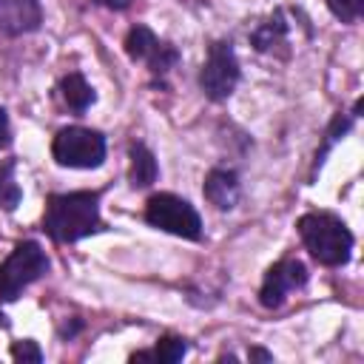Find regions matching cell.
Listing matches in <instances>:
<instances>
[{"label": "cell", "mask_w": 364, "mask_h": 364, "mask_svg": "<svg viewBox=\"0 0 364 364\" xmlns=\"http://www.w3.org/2000/svg\"><path fill=\"white\" fill-rule=\"evenodd\" d=\"M100 191H71V193H51L46 202L43 230L60 242L71 245L91 233L105 230L100 216Z\"/></svg>", "instance_id": "1"}, {"label": "cell", "mask_w": 364, "mask_h": 364, "mask_svg": "<svg viewBox=\"0 0 364 364\" xmlns=\"http://www.w3.org/2000/svg\"><path fill=\"white\" fill-rule=\"evenodd\" d=\"M299 236L307 253L324 267H341L350 262L353 253V233L350 228L330 210H310L299 219Z\"/></svg>", "instance_id": "2"}, {"label": "cell", "mask_w": 364, "mask_h": 364, "mask_svg": "<svg viewBox=\"0 0 364 364\" xmlns=\"http://www.w3.org/2000/svg\"><path fill=\"white\" fill-rule=\"evenodd\" d=\"M51 156L63 168H100L105 159V136L82 125L60 128L51 142Z\"/></svg>", "instance_id": "3"}, {"label": "cell", "mask_w": 364, "mask_h": 364, "mask_svg": "<svg viewBox=\"0 0 364 364\" xmlns=\"http://www.w3.org/2000/svg\"><path fill=\"white\" fill-rule=\"evenodd\" d=\"M46 273H48L46 250L34 239L20 242L9 253V259L0 264V299L3 301H14L31 282H37Z\"/></svg>", "instance_id": "4"}, {"label": "cell", "mask_w": 364, "mask_h": 364, "mask_svg": "<svg viewBox=\"0 0 364 364\" xmlns=\"http://www.w3.org/2000/svg\"><path fill=\"white\" fill-rule=\"evenodd\" d=\"M145 222L151 228H159L165 233H173L191 242L202 239V219L196 208L176 193H154L145 202Z\"/></svg>", "instance_id": "5"}, {"label": "cell", "mask_w": 364, "mask_h": 364, "mask_svg": "<svg viewBox=\"0 0 364 364\" xmlns=\"http://www.w3.org/2000/svg\"><path fill=\"white\" fill-rule=\"evenodd\" d=\"M239 82V60H236V51L230 43L225 40H216L210 43L208 48V60L199 71V88L205 91L208 100L213 102H222L233 94Z\"/></svg>", "instance_id": "6"}, {"label": "cell", "mask_w": 364, "mask_h": 364, "mask_svg": "<svg viewBox=\"0 0 364 364\" xmlns=\"http://www.w3.org/2000/svg\"><path fill=\"white\" fill-rule=\"evenodd\" d=\"M125 54H128L131 60L148 63V71H151L156 80H162V77L179 63L176 46L159 40V37H156L148 26H142V23H136V26L125 34Z\"/></svg>", "instance_id": "7"}, {"label": "cell", "mask_w": 364, "mask_h": 364, "mask_svg": "<svg viewBox=\"0 0 364 364\" xmlns=\"http://www.w3.org/2000/svg\"><path fill=\"white\" fill-rule=\"evenodd\" d=\"M307 279H310V273H307L304 262H299V259H282V262H276L264 273V282L259 287V304L267 307V310L282 307L284 299H287V293L304 287Z\"/></svg>", "instance_id": "8"}, {"label": "cell", "mask_w": 364, "mask_h": 364, "mask_svg": "<svg viewBox=\"0 0 364 364\" xmlns=\"http://www.w3.org/2000/svg\"><path fill=\"white\" fill-rule=\"evenodd\" d=\"M43 23L40 0H0V34L20 37L37 31Z\"/></svg>", "instance_id": "9"}, {"label": "cell", "mask_w": 364, "mask_h": 364, "mask_svg": "<svg viewBox=\"0 0 364 364\" xmlns=\"http://www.w3.org/2000/svg\"><path fill=\"white\" fill-rule=\"evenodd\" d=\"M202 193H205V199H208L210 205H216L219 210L236 208V202H239V176H236V171H230V168H213V171L205 176Z\"/></svg>", "instance_id": "10"}, {"label": "cell", "mask_w": 364, "mask_h": 364, "mask_svg": "<svg viewBox=\"0 0 364 364\" xmlns=\"http://www.w3.org/2000/svg\"><path fill=\"white\" fill-rule=\"evenodd\" d=\"M159 176V165L154 159V154L142 145V142H134L131 145V171H128V179H131V188H151Z\"/></svg>", "instance_id": "11"}, {"label": "cell", "mask_w": 364, "mask_h": 364, "mask_svg": "<svg viewBox=\"0 0 364 364\" xmlns=\"http://www.w3.org/2000/svg\"><path fill=\"white\" fill-rule=\"evenodd\" d=\"M287 37V23H284V11H273V17H267L264 23H259L250 31V43L256 51H270L276 46H282Z\"/></svg>", "instance_id": "12"}, {"label": "cell", "mask_w": 364, "mask_h": 364, "mask_svg": "<svg viewBox=\"0 0 364 364\" xmlns=\"http://www.w3.org/2000/svg\"><path fill=\"white\" fill-rule=\"evenodd\" d=\"M60 91H63V100H65V105L71 108V111H77V114H82L91 102H94V88L88 85V80L80 74V71H71V74H65L63 77V82H60Z\"/></svg>", "instance_id": "13"}, {"label": "cell", "mask_w": 364, "mask_h": 364, "mask_svg": "<svg viewBox=\"0 0 364 364\" xmlns=\"http://www.w3.org/2000/svg\"><path fill=\"white\" fill-rule=\"evenodd\" d=\"M358 108H361V102H355L353 114H336V117H333V122L327 125V134H324V145L316 151V162H313V171H316V168L324 162V156H327V151L336 145V139H341V134H347V131H350L353 119L358 117Z\"/></svg>", "instance_id": "14"}, {"label": "cell", "mask_w": 364, "mask_h": 364, "mask_svg": "<svg viewBox=\"0 0 364 364\" xmlns=\"http://www.w3.org/2000/svg\"><path fill=\"white\" fill-rule=\"evenodd\" d=\"M20 185L14 182V159H3L0 162V208L3 210H14L20 205Z\"/></svg>", "instance_id": "15"}, {"label": "cell", "mask_w": 364, "mask_h": 364, "mask_svg": "<svg viewBox=\"0 0 364 364\" xmlns=\"http://www.w3.org/2000/svg\"><path fill=\"white\" fill-rule=\"evenodd\" d=\"M185 353H188V341L182 336H162L151 350L154 361L159 364H176L185 358Z\"/></svg>", "instance_id": "16"}, {"label": "cell", "mask_w": 364, "mask_h": 364, "mask_svg": "<svg viewBox=\"0 0 364 364\" xmlns=\"http://www.w3.org/2000/svg\"><path fill=\"white\" fill-rule=\"evenodd\" d=\"M327 9L341 23H355L361 17V11H364V0H327Z\"/></svg>", "instance_id": "17"}, {"label": "cell", "mask_w": 364, "mask_h": 364, "mask_svg": "<svg viewBox=\"0 0 364 364\" xmlns=\"http://www.w3.org/2000/svg\"><path fill=\"white\" fill-rule=\"evenodd\" d=\"M11 358L14 361H28V364H40L43 361V350L37 347V341H31V338H23V341H14L11 344Z\"/></svg>", "instance_id": "18"}, {"label": "cell", "mask_w": 364, "mask_h": 364, "mask_svg": "<svg viewBox=\"0 0 364 364\" xmlns=\"http://www.w3.org/2000/svg\"><path fill=\"white\" fill-rule=\"evenodd\" d=\"M11 145V125H9V114L0 105V151H6Z\"/></svg>", "instance_id": "19"}, {"label": "cell", "mask_w": 364, "mask_h": 364, "mask_svg": "<svg viewBox=\"0 0 364 364\" xmlns=\"http://www.w3.org/2000/svg\"><path fill=\"white\" fill-rule=\"evenodd\" d=\"M97 6H105V9H114V11H125L131 6V0H94Z\"/></svg>", "instance_id": "20"}, {"label": "cell", "mask_w": 364, "mask_h": 364, "mask_svg": "<svg viewBox=\"0 0 364 364\" xmlns=\"http://www.w3.org/2000/svg\"><path fill=\"white\" fill-rule=\"evenodd\" d=\"M250 361H273V353H267V350H262V347H250Z\"/></svg>", "instance_id": "21"}, {"label": "cell", "mask_w": 364, "mask_h": 364, "mask_svg": "<svg viewBox=\"0 0 364 364\" xmlns=\"http://www.w3.org/2000/svg\"><path fill=\"white\" fill-rule=\"evenodd\" d=\"M131 361H154V355H151V350H142V353H134Z\"/></svg>", "instance_id": "22"}, {"label": "cell", "mask_w": 364, "mask_h": 364, "mask_svg": "<svg viewBox=\"0 0 364 364\" xmlns=\"http://www.w3.org/2000/svg\"><path fill=\"white\" fill-rule=\"evenodd\" d=\"M0 327H9V318H6V313L0 310Z\"/></svg>", "instance_id": "23"}]
</instances>
